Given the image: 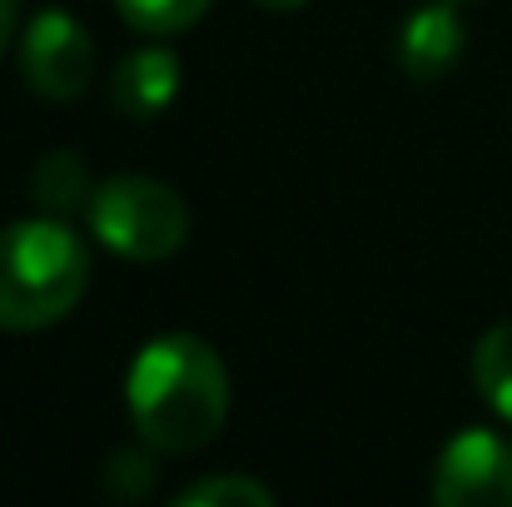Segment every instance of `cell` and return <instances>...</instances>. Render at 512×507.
I'll list each match as a JSON object with an SVG mask.
<instances>
[{
  "instance_id": "cell-1",
  "label": "cell",
  "mask_w": 512,
  "mask_h": 507,
  "mask_svg": "<svg viewBox=\"0 0 512 507\" xmlns=\"http://www.w3.org/2000/svg\"><path fill=\"white\" fill-rule=\"evenodd\" d=\"M125 408L155 453L184 458L209 448L229 418L224 358L194 334L150 338L125 373Z\"/></svg>"
},
{
  "instance_id": "cell-2",
  "label": "cell",
  "mask_w": 512,
  "mask_h": 507,
  "mask_svg": "<svg viewBox=\"0 0 512 507\" xmlns=\"http://www.w3.org/2000/svg\"><path fill=\"white\" fill-rule=\"evenodd\" d=\"M90 289V249L60 219H20L0 229V329L35 334L60 324Z\"/></svg>"
},
{
  "instance_id": "cell-3",
  "label": "cell",
  "mask_w": 512,
  "mask_h": 507,
  "mask_svg": "<svg viewBox=\"0 0 512 507\" xmlns=\"http://www.w3.org/2000/svg\"><path fill=\"white\" fill-rule=\"evenodd\" d=\"M85 214H90V234L130 264H160L189 239L184 199L165 179L150 174H115L95 184Z\"/></svg>"
},
{
  "instance_id": "cell-4",
  "label": "cell",
  "mask_w": 512,
  "mask_h": 507,
  "mask_svg": "<svg viewBox=\"0 0 512 507\" xmlns=\"http://www.w3.org/2000/svg\"><path fill=\"white\" fill-rule=\"evenodd\" d=\"M20 75L40 100H80L95 80V40L70 10H40L20 35Z\"/></svg>"
},
{
  "instance_id": "cell-5",
  "label": "cell",
  "mask_w": 512,
  "mask_h": 507,
  "mask_svg": "<svg viewBox=\"0 0 512 507\" xmlns=\"http://www.w3.org/2000/svg\"><path fill=\"white\" fill-rule=\"evenodd\" d=\"M438 507H512V448L488 428H463L433 468Z\"/></svg>"
},
{
  "instance_id": "cell-6",
  "label": "cell",
  "mask_w": 512,
  "mask_h": 507,
  "mask_svg": "<svg viewBox=\"0 0 512 507\" xmlns=\"http://www.w3.org/2000/svg\"><path fill=\"white\" fill-rule=\"evenodd\" d=\"M463 55V20L448 5H423L403 20V35H398V60L413 80H438L458 65Z\"/></svg>"
},
{
  "instance_id": "cell-7",
  "label": "cell",
  "mask_w": 512,
  "mask_h": 507,
  "mask_svg": "<svg viewBox=\"0 0 512 507\" xmlns=\"http://www.w3.org/2000/svg\"><path fill=\"white\" fill-rule=\"evenodd\" d=\"M174 95H179V60H174V50H160V45L125 55L110 80L115 110H125L135 120H155L160 110H170Z\"/></svg>"
},
{
  "instance_id": "cell-8",
  "label": "cell",
  "mask_w": 512,
  "mask_h": 507,
  "mask_svg": "<svg viewBox=\"0 0 512 507\" xmlns=\"http://www.w3.org/2000/svg\"><path fill=\"white\" fill-rule=\"evenodd\" d=\"M30 194H35V204L45 209V214H75V209H85L90 204V194H95V184H90V169L80 155H70V150H50L40 165H35V179H30Z\"/></svg>"
},
{
  "instance_id": "cell-9",
  "label": "cell",
  "mask_w": 512,
  "mask_h": 507,
  "mask_svg": "<svg viewBox=\"0 0 512 507\" xmlns=\"http://www.w3.org/2000/svg\"><path fill=\"white\" fill-rule=\"evenodd\" d=\"M473 383L483 393V403L512 423V324H498L478 338L473 348Z\"/></svg>"
},
{
  "instance_id": "cell-10",
  "label": "cell",
  "mask_w": 512,
  "mask_h": 507,
  "mask_svg": "<svg viewBox=\"0 0 512 507\" xmlns=\"http://www.w3.org/2000/svg\"><path fill=\"white\" fill-rule=\"evenodd\" d=\"M214 0H115L120 20L140 35H179L189 30Z\"/></svg>"
},
{
  "instance_id": "cell-11",
  "label": "cell",
  "mask_w": 512,
  "mask_h": 507,
  "mask_svg": "<svg viewBox=\"0 0 512 507\" xmlns=\"http://www.w3.org/2000/svg\"><path fill=\"white\" fill-rule=\"evenodd\" d=\"M179 507H274V493L244 473H214V478H199L189 483L179 498Z\"/></svg>"
},
{
  "instance_id": "cell-12",
  "label": "cell",
  "mask_w": 512,
  "mask_h": 507,
  "mask_svg": "<svg viewBox=\"0 0 512 507\" xmlns=\"http://www.w3.org/2000/svg\"><path fill=\"white\" fill-rule=\"evenodd\" d=\"M100 483H105V493L115 503H140L155 488V458L140 453V448H115L110 463H105V473H100Z\"/></svg>"
},
{
  "instance_id": "cell-13",
  "label": "cell",
  "mask_w": 512,
  "mask_h": 507,
  "mask_svg": "<svg viewBox=\"0 0 512 507\" xmlns=\"http://www.w3.org/2000/svg\"><path fill=\"white\" fill-rule=\"evenodd\" d=\"M10 30H15V0H0V55L10 45Z\"/></svg>"
},
{
  "instance_id": "cell-14",
  "label": "cell",
  "mask_w": 512,
  "mask_h": 507,
  "mask_svg": "<svg viewBox=\"0 0 512 507\" xmlns=\"http://www.w3.org/2000/svg\"><path fill=\"white\" fill-rule=\"evenodd\" d=\"M254 5H264V10H299V5H309V0H254Z\"/></svg>"
}]
</instances>
